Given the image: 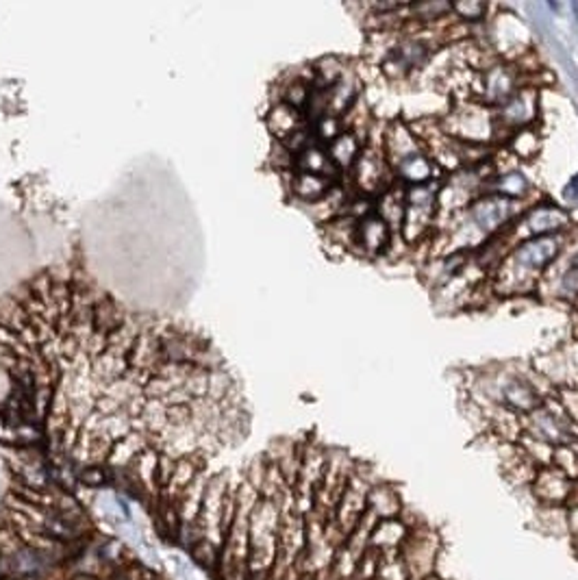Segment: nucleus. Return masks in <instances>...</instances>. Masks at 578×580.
<instances>
[{
    "label": "nucleus",
    "instance_id": "f257e3e1",
    "mask_svg": "<svg viewBox=\"0 0 578 580\" xmlns=\"http://www.w3.org/2000/svg\"><path fill=\"white\" fill-rule=\"evenodd\" d=\"M0 450L105 463L118 444L142 439L213 463L248 433L237 376L200 329L135 307L76 263L0 298Z\"/></svg>",
    "mask_w": 578,
    "mask_h": 580
},
{
    "label": "nucleus",
    "instance_id": "f03ea898",
    "mask_svg": "<svg viewBox=\"0 0 578 580\" xmlns=\"http://www.w3.org/2000/svg\"><path fill=\"white\" fill-rule=\"evenodd\" d=\"M565 246L564 235H544L524 240L509 250V255L500 263V270H507V277L513 283L538 281L539 274H544L552 263L556 261Z\"/></svg>",
    "mask_w": 578,
    "mask_h": 580
},
{
    "label": "nucleus",
    "instance_id": "7ed1b4c3",
    "mask_svg": "<svg viewBox=\"0 0 578 580\" xmlns=\"http://www.w3.org/2000/svg\"><path fill=\"white\" fill-rule=\"evenodd\" d=\"M524 435L538 442L561 448V445H578V426L567 417L564 407L556 398H546L544 405L522 417Z\"/></svg>",
    "mask_w": 578,
    "mask_h": 580
},
{
    "label": "nucleus",
    "instance_id": "20e7f679",
    "mask_svg": "<svg viewBox=\"0 0 578 580\" xmlns=\"http://www.w3.org/2000/svg\"><path fill=\"white\" fill-rule=\"evenodd\" d=\"M437 191H440V183L435 180L405 189V215L398 233L409 246L424 240V235L433 226L437 217Z\"/></svg>",
    "mask_w": 578,
    "mask_h": 580
},
{
    "label": "nucleus",
    "instance_id": "39448f33",
    "mask_svg": "<svg viewBox=\"0 0 578 580\" xmlns=\"http://www.w3.org/2000/svg\"><path fill=\"white\" fill-rule=\"evenodd\" d=\"M522 214V203H518V200L483 191L467 207V222L487 240V237L507 231L509 224H513Z\"/></svg>",
    "mask_w": 578,
    "mask_h": 580
},
{
    "label": "nucleus",
    "instance_id": "423d86ee",
    "mask_svg": "<svg viewBox=\"0 0 578 580\" xmlns=\"http://www.w3.org/2000/svg\"><path fill=\"white\" fill-rule=\"evenodd\" d=\"M400 558L407 567L411 580H422L437 572L441 557V537L433 526L415 524L411 526V532L400 548Z\"/></svg>",
    "mask_w": 578,
    "mask_h": 580
},
{
    "label": "nucleus",
    "instance_id": "0eeeda50",
    "mask_svg": "<svg viewBox=\"0 0 578 580\" xmlns=\"http://www.w3.org/2000/svg\"><path fill=\"white\" fill-rule=\"evenodd\" d=\"M570 226V214L565 209H561L555 203H539L530 209H526L518 220L513 222L507 229V240L511 243L533 240V237L544 235H561V231H565Z\"/></svg>",
    "mask_w": 578,
    "mask_h": 580
},
{
    "label": "nucleus",
    "instance_id": "6e6552de",
    "mask_svg": "<svg viewBox=\"0 0 578 580\" xmlns=\"http://www.w3.org/2000/svg\"><path fill=\"white\" fill-rule=\"evenodd\" d=\"M394 179V170L385 157L383 148L363 146L361 157L351 170V183L357 194L366 196V198H378L383 191L392 188Z\"/></svg>",
    "mask_w": 578,
    "mask_h": 580
},
{
    "label": "nucleus",
    "instance_id": "1a4fd4ad",
    "mask_svg": "<svg viewBox=\"0 0 578 580\" xmlns=\"http://www.w3.org/2000/svg\"><path fill=\"white\" fill-rule=\"evenodd\" d=\"M494 116H496V127H502L509 133L533 127V122L539 116L538 90L535 87H520L502 107L494 109Z\"/></svg>",
    "mask_w": 578,
    "mask_h": 580
},
{
    "label": "nucleus",
    "instance_id": "9d476101",
    "mask_svg": "<svg viewBox=\"0 0 578 580\" xmlns=\"http://www.w3.org/2000/svg\"><path fill=\"white\" fill-rule=\"evenodd\" d=\"M544 393H541L533 382L526 381L524 376L509 374L500 381L498 396L496 400H494V405H502L504 409H509V411H513L515 416L524 417L544 405Z\"/></svg>",
    "mask_w": 578,
    "mask_h": 580
},
{
    "label": "nucleus",
    "instance_id": "9b49d317",
    "mask_svg": "<svg viewBox=\"0 0 578 580\" xmlns=\"http://www.w3.org/2000/svg\"><path fill=\"white\" fill-rule=\"evenodd\" d=\"M529 489L539 509H561V506L565 509L567 496H570L572 489V479L550 463L538 470Z\"/></svg>",
    "mask_w": 578,
    "mask_h": 580
},
{
    "label": "nucleus",
    "instance_id": "f8f14e48",
    "mask_svg": "<svg viewBox=\"0 0 578 580\" xmlns=\"http://www.w3.org/2000/svg\"><path fill=\"white\" fill-rule=\"evenodd\" d=\"M520 90V70L511 64H492L481 75L483 105L498 109Z\"/></svg>",
    "mask_w": 578,
    "mask_h": 580
},
{
    "label": "nucleus",
    "instance_id": "ddd939ff",
    "mask_svg": "<svg viewBox=\"0 0 578 580\" xmlns=\"http://www.w3.org/2000/svg\"><path fill=\"white\" fill-rule=\"evenodd\" d=\"M392 229H389L387 222L383 220L377 211L357 220L355 226V248L368 257L383 255L385 250L392 243Z\"/></svg>",
    "mask_w": 578,
    "mask_h": 580
},
{
    "label": "nucleus",
    "instance_id": "4468645a",
    "mask_svg": "<svg viewBox=\"0 0 578 580\" xmlns=\"http://www.w3.org/2000/svg\"><path fill=\"white\" fill-rule=\"evenodd\" d=\"M383 153L387 157L389 165L392 170L398 163H403L405 159H409L411 154L422 153V144L420 137L415 136L413 128H409L405 122H392L385 131V139H383Z\"/></svg>",
    "mask_w": 578,
    "mask_h": 580
},
{
    "label": "nucleus",
    "instance_id": "2eb2a0df",
    "mask_svg": "<svg viewBox=\"0 0 578 580\" xmlns=\"http://www.w3.org/2000/svg\"><path fill=\"white\" fill-rule=\"evenodd\" d=\"M325 150L326 154H329L333 168H335L337 174L340 176L351 174V170L355 168L357 159L361 157L363 153V139L357 131H352V128H343L340 136L331 139L329 144H325Z\"/></svg>",
    "mask_w": 578,
    "mask_h": 580
},
{
    "label": "nucleus",
    "instance_id": "dca6fc26",
    "mask_svg": "<svg viewBox=\"0 0 578 580\" xmlns=\"http://www.w3.org/2000/svg\"><path fill=\"white\" fill-rule=\"evenodd\" d=\"M411 532V524L403 515L381 520L369 532V550L383 554H398Z\"/></svg>",
    "mask_w": 578,
    "mask_h": 580
},
{
    "label": "nucleus",
    "instance_id": "f3484780",
    "mask_svg": "<svg viewBox=\"0 0 578 580\" xmlns=\"http://www.w3.org/2000/svg\"><path fill=\"white\" fill-rule=\"evenodd\" d=\"M368 511L381 520H392V517H400L405 513V500L400 496L398 487L387 483V480H378L372 485V489L368 491Z\"/></svg>",
    "mask_w": 578,
    "mask_h": 580
},
{
    "label": "nucleus",
    "instance_id": "a211bd4d",
    "mask_svg": "<svg viewBox=\"0 0 578 580\" xmlns=\"http://www.w3.org/2000/svg\"><path fill=\"white\" fill-rule=\"evenodd\" d=\"M394 176L400 185L415 188V185H426L435 180V163L426 153H415L403 163L394 168Z\"/></svg>",
    "mask_w": 578,
    "mask_h": 580
},
{
    "label": "nucleus",
    "instance_id": "6ab92c4d",
    "mask_svg": "<svg viewBox=\"0 0 578 580\" xmlns=\"http://www.w3.org/2000/svg\"><path fill=\"white\" fill-rule=\"evenodd\" d=\"M485 189L487 194H498L509 200H518V203H522V198L529 196L530 183L522 172H518V170H507V172H496V176H494V179L485 185Z\"/></svg>",
    "mask_w": 578,
    "mask_h": 580
},
{
    "label": "nucleus",
    "instance_id": "aec40b11",
    "mask_svg": "<svg viewBox=\"0 0 578 580\" xmlns=\"http://www.w3.org/2000/svg\"><path fill=\"white\" fill-rule=\"evenodd\" d=\"M377 214L383 217L392 231H400L405 215V188L403 185H392L387 191H383L377 198Z\"/></svg>",
    "mask_w": 578,
    "mask_h": 580
},
{
    "label": "nucleus",
    "instance_id": "412c9836",
    "mask_svg": "<svg viewBox=\"0 0 578 580\" xmlns=\"http://www.w3.org/2000/svg\"><path fill=\"white\" fill-rule=\"evenodd\" d=\"M541 137L533 127L520 128V131L511 133V142H509V150L518 159H533L539 154Z\"/></svg>",
    "mask_w": 578,
    "mask_h": 580
},
{
    "label": "nucleus",
    "instance_id": "4be33fe9",
    "mask_svg": "<svg viewBox=\"0 0 578 580\" xmlns=\"http://www.w3.org/2000/svg\"><path fill=\"white\" fill-rule=\"evenodd\" d=\"M377 580H411L400 554H383Z\"/></svg>",
    "mask_w": 578,
    "mask_h": 580
},
{
    "label": "nucleus",
    "instance_id": "5701e85b",
    "mask_svg": "<svg viewBox=\"0 0 578 580\" xmlns=\"http://www.w3.org/2000/svg\"><path fill=\"white\" fill-rule=\"evenodd\" d=\"M489 4L478 3V0H461V3H452V15L461 22H481L485 18Z\"/></svg>",
    "mask_w": 578,
    "mask_h": 580
},
{
    "label": "nucleus",
    "instance_id": "b1692460",
    "mask_svg": "<svg viewBox=\"0 0 578 580\" xmlns=\"http://www.w3.org/2000/svg\"><path fill=\"white\" fill-rule=\"evenodd\" d=\"M556 400H559V405L564 407L567 417H570L578 426V387L574 385L561 387L559 393H556Z\"/></svg>",
    "mask_w": 578,
    "mask_h": 580
},
{
    "label": "nucleus",
    "instance_id": "393cba45",
    "mask_svg": "<svg viewBox=\"0 0 578 580\" xmlns=\"http://www.w3.org/2000/svg\"><path fill=\"white\" fill-rule=\"evenodd\" d=\"M561 292L565 298H578V266L567 268L561 277Z\"/></svg>",
    "mask_w": 578,
    "mask_h": 580
},
{
    "label": "nucleus",
    "instance_id": "a878e982",
    "mask_svg": "<svg viewBox=\"0 0 578 580\" xmlns=\"http://www.w3.org/2000/svg\"><path fill=\"white\" fill-rule=\"evenodd\" d=\"M565 509H578V479L572 480V489H570V496H567Z\"/></svg>",
    "mask_w": 578,
    "mask_h": 580
},
{
    "label": "nucleus",
    "instance_id": "bb28decb",
    "mask_svg": "<svg viewBox=\"0 0 578 580\" xmlns=\"http://www.w3.org/2000/svg\"><path fill=\"white\" fill-rule=\"evenodd\" d=\"M564 196L567 200H578V176H574V179L565 185Z\"/></svg>",
    "mask_w": 578,
    "mask_h": 580
},
{
    "label": "nucleus",
    "instance_id": "cd10ccee",
    "mask_svg": "<svg viewBox=\"0 0 578 580\" xmlns=\"http://www.w3.org/2000/svg\"><path fill=\"white\" fill-rule=\"evenodd\" d=\"M422 580H446V578H441L440 574L435 572V574H431V576H426V578H422Z\"/></svg>",
    "mask_w": 578,
    "mask_h": 580
},
{
    "label": "nucleus",
    "instance_id": "c85d7f7f",
    "mask_svg": "<svg viewBox=\"0 0 578 580\" xmlns=\"http://www.w3.org/2000/svg\"><path fill=\"white\" fill-rule=\"evenodd\" d=\"M3 580H15V578H3Z\"/></svg>",
    "mask_w": 578,
    "mask_h": 580
},
{
    "label": "nucleus",
    "instance_id": "c756f323",
    "mask_svg": "<svg viewBox=\"0 0 578 580\" xmlns=\"http://www.w3.org/2000/svg\"><path fill=\"white\" fill-rule=\"evenodd\" d=\"M64 578H66V576H64ZM64 578H61V580H64Z\"/></svg>",
    "mask_w": 578,
    "mask_h": 580
}]
</instances>
